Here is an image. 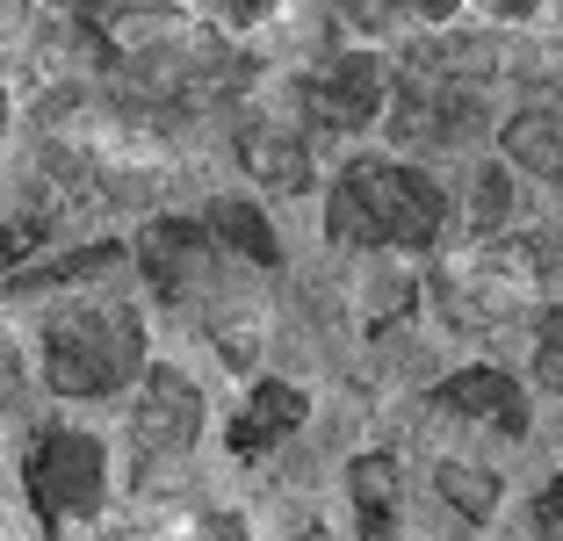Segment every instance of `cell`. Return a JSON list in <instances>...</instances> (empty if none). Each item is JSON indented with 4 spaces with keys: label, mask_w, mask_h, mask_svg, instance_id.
Instances as JSON below:
<instances>
[{
    "label": "cell",
    "mask_w": 563,
    "mask_h": 541,
    "mask_svg": "<svg viewBox=\"0 0 563 541\" xmlns=\"http://www.w3.org/2000/svg\"><path fill=\"white\" fill-rule=\"evenodd\" d=\"M87 267H117V246H95V253H66V261H44L30 275H15V289H58V281H87Z\"/></svg>",
    "instance_id": "obj_13"
},
{
    "label": "cell",
    "mask_w": 563,
    "mask_h": 541,
    "mask_svg": "<svg viewBox=\"0 0 563 541\" xmlns=\"http://www.w3.org/2000/svg\"><path fill=\"white\" fill-rule=\"evenodd\" d=\"M534 520H542V534H556V492L534 498Z\"/></svg>",
    "instance_id": "obj_16"
},
{
    "label": "cell",
    "mask_w": 563,
    "mask_h": 541,
    "mask_svg": "<svg viewBox=\"0 0 563 541\" xmlns=\"http://www.w3.org/2000/svg\"><path fill=\"white\" fill-rule=\"evenodd\" d=\"M506 152H514L528 174L549 180V174H556V109H528L514 131H506Z\"/></svg>",
    "instance_id": "obj_11"
},
{
    "label": "cell",
    "mask_w": 563,
    "mask_h": 541,
    "mask_svg": "<svg viewBox=\"0 0 563 541\" xmlns=\"http://www.w3.org/2000/svg\"><path fill=\"white\" fill-rule=\"evenodd\" d=\"M137 261H145V275H152V289L174 303V296H188L196 289V275L210 267V231L202 224H152L145 231V246H137Z\"/></svg>",
    "instance_id": "obj_5"
},
{
    "label": "cell",
    "mask_w": 563,
    "mask_h": 541,
    "mask_svg": "<svg viewBox=\"0 0 563 541\" xmlns=\"http://www.w3.org/2000/svg\"><path fill=\"white\" fill-rule=\"evenodd\" d=\"M0 123H8V101H0Z\"/></svg>",
    "instance_id": "obj_17"
},
{
    "label": "cell",
    "mask_w": 563,
    "mask_h": 541,
    "mask_svg": "<svg viewBox=\"0 0 563 541\" xmlns=\"http://www.w3.org/2000/svg\"><path fill=\"white\" fill-rule=\"evenodd\" d=\"M311 95H318V109H325L332 123H368V115H376V66H368V58H354L347 73L318 80Z\"/></svg>",
    "instance_id": "obj_9"
},
{
    "label": "cell",
    "mask_w": 563,
    "mask_h": 541,
    "mask_svg": "<svg viewBox=\"0 0 563 541\" xmlns=\"http://www.w3.org/2000/svg\"><path fill=\"white\" fill-rule=\"evenodd\" d=\"M303 390H289V383H261V390L246 397V411L232 419V455L239 462H261L275 441H289V433L303 427Z\"/></svg>",
    "instance_id": "obj_6"
},
{
    "label": "cell",
    "mask_w": 563,
    "mask_h": 541,
    "mask_svg": "<svg viewBox=\"0 0 563 541\" xmlns=\"http://www.w3.org/2000/svg\"><path fill=\"white\" fill-rule=\"evenodd\" d=\"M441 405H455L463 419H492L498 433H528V397H520L514 376H498V368H463V376H448Z\"/></svg>",
    "instance_id": "obj_7"
},
{
    "label": "cell",
    "mask_w": 563,
    "mask_h": 541,
    "mask_svg": "<svg viewBox=\"0 0 563 541\" xmlns=\"http://www.w3.org/2000/svg\"><path fill=\"white\" fill-rule=\"evenodd\" d=\"M196 427H202L196 383L174 376V368H152L145 397H137V455H145V462L181 455V448H196Z\"/></svg>",
    "instance_id": "obj_4"
},
{
    "label": "cell",
    "mask_w": 563,
    "mask_h": 541,
    "mask_svg": "<svg viewBox=\"0 0 563 541\" xmlns=\"http://www.w3.org/2000/svg\"><path fill=\"white\" fill-rule=\"evenodd\" d=\"M427 8H448V0H427Z\"/></svg>",
    "instance_id": "obj_18"
},
{
    "label": "cell",
    "mask_w": 563,
    "mask_h": 541,
    "mask_svg": "<svg viewBox=\"0 0 563 541\" xmlns=\"http://www.w3.org/2000/svg\"><path fill=\"white\" fill-rule=\"evenodd\" d=\"M441 492L455 498V512L484 520V512L498 506V476H492V470H463V462H448V470H441Z\"/></svg>",
    "instance_id": "obj_12"
},
{
    "label": "cell",
    "mask_w": 563,
    "mask_h": 541,
    "mask_svg": "<svg viewBox=\"0 0 563 541\" xmlns=\"http://www.w3.org/2000/svg\"><path fill=\"white\" fill-rule=\"evenodd\" d=\"M542 390H556V325H542Z\"/></svg>",
    "instance_id": "obj_15"
},
{
    "label": "cell",
    "mask_w": 563,
    "mask_h": 541,
    "mask_svg": "<svg viewBox=\"0 0 563 541\" xmlns=\"http://www.w3.org/2000/svg\"><path fill=\"white\" fill-rule=\"evenodd\" d=\"M15 390H22V361H15V346L0 340V405H8Z\"/></svg>",
    "instance_id": "obj_14"
},
{
    "label": "cell",
    "mask_w": 563,
    "mask_h": 541,
    "mask_svg": "<svg viewBox=\"0 0 563 541\" xmlns=\"http://www.w3.org/2000/svg\"><path fill=\"white\" fill-rule=\"evenodd\" d=\"M217 239V246H239L246 261H261V267H275V231L261 224V210L253 202H217L210 210V224H202Z\"/></svg>",
    "instance_id": "obj_10"
},
{
    "label": "cell",
    "mask_w": 563,
    "mask_h": 541,
    "mask_svg": "<svg viewBox=\"0 0 563 541\" xmlns=\"http://www.w3.org/2000/svg\"><path fill=\"white\" fill-rule=\"evenodd\" d=\"M22 484H30V506L44 527L95 520L101 498H109V455L80 427H44L22 455Z\"/></svg>",
    "instance_id": "obj_3"
},
{
    "label": "cell",
    "mask_w": 563,
    "mask_h": 541,
    "mask_svg": "<svg viewBox=\"0 0 563 541\" xmlns=\"http://www.w3.org/2000/svg\"><path fill=\"white\" fill-rule=\"evenodd\" d=\"M347 492H354V520H362V534H368V541H390V527H398V492H405L398 455H383V448L354 455Z\"/></svg>",
    "instance_id": "obj_8"
},
{
    "label": "cell",
    "mask_w": 563,
    "mask_h": 541,
    "mask_svg": "<svg viewBox=\"0 0 563 541\" xmlns=\"http://www.w3.org/2000/svg\"><path fill=\"white\" fill-rule=\"evenodd\" d=\"M145 368V325L131 303H87L44 325V376L66 397H109Z\"/></svg>",
    "instance_id": "obj_2"
},
{
    "label": "cell",
    "mask_w": 563,
    "mask_h": 541,
    "mask_svg": "<svg viewBox=\"0 0 563 541\" xmlns=\"http://www.w3.org/2000/svg\"><path fill=\"white\" fill-rule=\"evenodd\" d=\"M448 224V196L441 180L398 159H354L332 180L325 202V231L340 246H427Z\"/></svg>",
    "instance_id": "obj_1"
}]
</instances>
